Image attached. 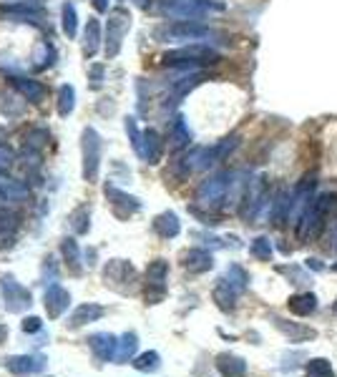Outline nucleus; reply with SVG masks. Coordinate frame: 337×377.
Listing matches in <instances>:
<instances>
[{
	"label": "nucleus",
	"instance_id": "2",
	"mask_svg": "<svg viewBox=\"0 0 337 377\" xmlns=\"http://www.w3.org/2000/svg\"><path fill=\"white\" fill-rule=\"evenodd\" d=\"M151 36L159 43H209V38L217 36L212 25L201 23V20H171L154 28Z\"/></svg>",
	"mask_w": 337,
	"mask_h": 377
},
{
	"label": "nucleus",
	"instance_id": "13",
	"mask_svg": "<svg viewBox=\"0 0 337 377\" xmlns=\"http://www.w3.org/2000/svg\"><path fill=\"white\" fill-rule=\"evenodd\" d=\"M106 199L111 201V209L119 219H129L131 214H136L138 209H141V201H138L136 196L126 194V191H121V188L113 186V184H106Z\"/></svg>",
	"mask_w": 337,
	"mask_h": 377
},
{
	"label": "nucleus",
	"instance_id": "17",
	"mask_svg": "<svg viewBox=\"0 0 337 377\" xmlns=\"http://www.w3.org/2000/svg\"><path fill=\"white\" fill-rule=\"evenodd\" d=\"M31 199V188L18 179L0 176V204H23Z\"/></svg>",
	"mask_w": 337,
	"mask_h": 377
},
{
	"label": "nucleus",
	"instance_id": "20",
	"mask_svg": "<svg viewBox=\"0 0 337 377\" xmlns=\"http://www.w3.org/2000/svg\"><path fill=\"white\" fill-rule=\"evenodd\" d=\"M272 325H275L285 337L292 339V342H310V339L317 337V332H315L313 327L302 325V322H289V320H285V317H275Z\"/></svg>",
	"mask_w": 337,
	"mask_h": 377
},
{
	"label": "nucleus",
	"instance_id": "47",
	"mask_svg": "<svg viewBox=\"0 0 337 377\" xmlns=\"http://www.w3.org/2000/svg\"><path fill=\"white\" fill-rule=\"evenodd\" d=\"M108 3H111V0H94V8L99 13H108Z\"/></svg>",
	"mask_w": 337,
	"mask_h": 377
},
{
	"label": "nucleus",
	"instance_id": "30",
	"mask_svg": "<svg viewBox=\"0 0 337 377\" xmlns=\"http://www.w3.org/2000/svg\"><path fill=\"white\" fill-rule=\"evenodd\" d=\"M138 347V337L136 332H126L119 337V345H116V355H113V362H131L134 360V352H136Z\"/></svg>",
	"mask_w": 337,
	"mask_h": 377
},
{
	"label": "nucleus",
	"instance_id": "48",
	"mask_svg": "<svg viewBox=\"0 0 337 377\" xmlns=\"http://www.w3.org/2000/svg\"><path fill=\"white\" fill-rule=\"evenodd\" d=\"M6 339H8V327H6V325H0V345H3Z\"/></svg>",
	"mask_w": 337,
	"mask_h": 377
},
{
	"label": "nucleus",
	"instance_id": "21",
	"mask_svg": "<svg viewBox=\"0 0 337 377\" xmlns=\"http://www.w3.org/2000/svg\"><path fill=\"white\" fill-rule=\"evenodd\" d=\"M192 128H189L187 119L184 116H176L171 121V128H168V144L174 151H187L189 144H192Z\"/></svg>",
	"mask_w": 337,
	"mask_h": 377
},
{
	"label": "nucleus",
	"instance_id": "28",
	"mask_svg": "<svg viewBox=\"0 0 337 377\" xmlns=\"http://www.w3.org/2000/svg\"><path fill=\"white\" fill-rule=\"evenodd\" d=\"M101 48V25L96 18H88L86 28H83V56L94 58Z\"/></svg>",
	"mask_w": 337,
	"mask_h": 377
},
{
	"label": "nucleus",
	"instance_id": "40",
	"mask_svg": "<svg viewBox=\"0 0 337 377\" xmlns=\"http://www.w3.org/2000/svg\"><path fill=\"white\" fill-rule=\"evenodd\" d=\"M305 360H310L307 357V352L305 350H297V352H285L282 355V370L285 372H289V370H294V367H300Z\"/></svg>",
	"mask_w": 337,
	"mask_h": 377
},
{
	"label": "nucleus",
	"instance_id": "51",
	"mask_svg": "<svg viewBox=\"0 0 337 377\" xmlns=\"http://www.w3.org/2000/svg\"><path fill=\"white\" fill-rule=\"evenodd\" d=\"M332 272H337V262H335V264H332Z\"/></svg>",
	"mask_w": 337,
	"mask_h": 377
},
{
	"label": "nucleus",
	"instance_id": "4",
	"mask_svg": "<svg viewBox=\"0 0 337 377\" xmlns=\"http://www.w3.org/2000/svg\"><path fill=\"white\" fill-rule=\"evenodd\" d=\"M154 10L168 20H201L204 23L209 13L224 10V3H219V0H157Z\"/></svg>",
	"mask_w": 337,
	"mask_h": 377
},
{
	"label": "nucleus",
	"instance_id": "45",
	"mask_svg": "<svg viewBox=\"0 0 337 377\" xmlns=\"http://www.w3.org/2000/svg\"><path fill=\"white\" fill-rule=\"evenodd\" d=\"M41 327H43V322H41V317H25V320L20 322V330H23L25 334L41 332Z\"/></svg>",
	"mask_w": 337,
	"mask_h": 377
},
{
	"label": "nucleus",
	"instance_id": "29",
	"mask_svg": "<svg viewBox=\"0 0 337 377\" xmlns=\"http://www.w3.org/2000/svg\"><path fill=\"white\" fill-rule=\"evenodd\" d=\"M13 86L18 88L20 94H23V98H28L31 103H41V101L45 98V88L38 81H33V78H20V75H15V78H13Z\"/></svg>",
	"mask_w": 337,
	"mask_h": 377
},
{
	"label": "nucleus",
	"instance_id": "49",
	"mask_svg": "<svg viewBox=\"0 0 337 377\" xmlns=\"http://www.w3.org/2000/svg\"><path fill=\"white\" fill-rule=\"evenodd\" d=\"M134 3H136L138 8H149V0H134Z\"/></svg>",
	"mask_w": 337,
	"mask_h": 377
},
{
	"label": "nucleus",
	"instance_id": "16",
	"mask_svg": "<svg viewBox=\"0 0 337 377\" xmlns=\"http://www.w3.org/2000/svg\"><path fill=\"white\" fill-rule=\"evenodd\" d=\"M136 156L141 158V161L146 163H159L164 156V141L162 136H159V131H154V128H146L144 136H141V146H138Z\"/></svg>",
	"mask_w": 337,
	"mask_h": 377
},
{
	"label": "nucleus",
	"instance_id": "6",
	"mask_svg": "<svg viewBox=\"0 0 337 377\" xmlns=\"http://www.w3.org/2000/svg\"><path fill=\"white\" fill-rule=\"evenodd\" d=\"M272 194H269V184L264 176H257L247 184V191L242 196V204H239V216H242L247 224L259 219V214L264 212V207H269Z\"/></svg>",
	"mask_w": 337,
	"mask_h": 377
},
{
	"label": "nucleus",
	"instance_id": "32",
	"mask_svg": "<svg viewBox=\"0 0 337 377\" xmlns=\"http://www.w3.org/2000/svg\"><path fill=\"white\" fill-rule=\"evenodd\" d=\"M224 279L227 282H229V287L231 289H237L239 295H242L244 289L250 287V272L244 269L242 264H229V267H227V272H224Z\"/></svg>",
	"mask_w": 337,
	"mask_h": 377
},
{
	"label": "nucleus",
	"instance_id": "43",
	"mask_svg": "<svg viewBox=\"0 0 337 377\" xmlns=\"http://www.w3.org/2000/svg\"><path fill=\"white\" fill-rule=\"evenodd\" d=\"M103 73H106V68H103L101 63H94V66L88 68V81H91L94 91H99V88L103 86Z\"/></svg>",
	"mask_w": 337,
	"mask_h": 377
},
{
	"label": "nucleus",
	"instance_id": "31",
	"mask_svg": "<svg viewBox=\"0 0 337 377\" xmlns=\"http://www.w3.org/2000/svg\"><path fill=\"white\" fill-rule=\"evenodd\" d=\"M33 68L38 71H45L53 66V61H56V48H53V43L50 40H41V43L33 48Z\"/></svg>",
	"mask_w": 337,
	"mask_h": 377
},
{
	"label": "nucleus",
	"instance_id": "12",
	"mask_svg": "<svg viewBox=\"0 0 337 377\" xmlns=\"http://www.w3.org/2000/svg\"><path fill=\"white\" fill-rule=\"evenodd\" d=\"M289 212H292V188L280 186L269 201V224L277 229L285 226L289 221Z\"/></svg>",
	"mask_w": 337,
	"mask_h": 377
},
{
	"label": "nucleus",
	"instance_id": "38",
	"mask_svg": "<svg viewBox=\"0 0 337 377\" xmlns=\"http://www.w3.org/2000/svg\"><path fill=\"white\" fill-rule=\"evenodd\" d=\"M305 377H335V367L330 364V360L315 357L305 364Z\"/></svg>",
	"mask_w": 337,
	"mask_h": 377
},
{
	"label": "nucleus",
	"instance_id": "35",
	"mask_svg": "<svg viewBox=\"0 0 337 377\" xmlns=\"http://www.w3.org/2000/svg\"><path fill=\"white\" fill-rule=\"evenodd\" d=\"M61 25L66 36L76 38V33H78V15H76V6L71 0H66L61 6Z\"/></svg>",
	"mask_w": 337,
	"mask_h": 377
},
{
	"label": "nucleus",
	"instance_id": "9",
	"mask_svg": "<svg viewBox=\"0 0 337 377\" xmlns=\"http://www.w3.org/2000/svg\"><path fill=\"white\" fill-rule=\"evenodd\" d=\"M103 282H106V287L126 295V292H131L134 282H136V269H134V264L126 262V259H111V262L103 267Z\"/></svg>",
	"mask_w": 337,
	"mask_h": 377
},
{
	"label": "nucleus",
	"instance_id": "39",
	"mask_svg": "<svg viewBox=\"0 0 337 377\" xmlns=\"http://www.w3.org/2000/svg\"><path fill=\"white\" fill-rule=\"evenodd\" d=\"M131 364L136 367L138 372H157L162 367V357H159V352H144V355H138V357L131 360Z\"/></svg>",
	"mask_w": 337,
	"mask_h": 377
},
{
	"label": "nucleus",
	"instance_id": "27",
	"mask_svg": "<svg viewBox=\"0 0 337 377\" xmlns=\"http://www.w3.org/2000/svg\"><path fill=\"white\" fill-rule=\"evenodd\" d=\"M15 229H18V216L8 209H0V249H10L15 244Z\"/></svg>",
	"mask_w": 337,
	"mask_h": 377
},
{
	"label": "nucleus",
	"instance_id": "46",
	"mask_svg": "<svg viewBox=\"0 0 337 377\" xmlns=\"http://www.w3.org/2000/svg\"><path fill=\"white\" fill-rule=\"evenodd\" d=\"M307 269H313V272H322V269H325V264L320 262V259L310 257V259H307Z\"/></svg>",
	"mask_w": 337,
	"mask_h": 377
},
{
	"label": "nucleus",
	"instance_id": "18",
	"mask_svg": "<svg viewBox=\"0 0 337 377\" xmlns=\"http://www.w3.org/2000/svg\"><path fill=\"white\" fill-rule=\"evenodd\" d=\"M86 342H88V347H91V352H94V357L99 360V362H108V360H113V355H116V345H119V339L108 332L91 334Z\"/></svg>",
	"mask_w": 337,
	"mask_h": 377
},
{
	"label": "nucleus",
	"instance_id": "14",
	"mask_svg": "<svg viewBox=\"0 0 337 377\" xmlns=\"http://www.w3.org/2000/svg\"><path fill=\"white\" fill-rule=\"evenodd\" d=\"M3 364H6L13 375H33V372L45 370L48 360L43 355H13V357L3 360Z\"/></svg>",
	"mask_w": 337,
	"mask_h": 377
},
{
	"label": "nucleus",
	"instance_id": "11",
	"mask_svg": "<svg viewBox=\"0 0 337 377\" xmlns=\"http://www.w3.org/2000/svg\"><path fill=\"white\" fill-rule=\"evenodd\" d=\"M0 295H3V302H6L8 312H23L25 307H31L33 304L31 292H28L20 282H15V276L13 274L0 276Z\"/></svg>",
	"mask_w": 337,
	"mask_h": 377
},
{
	"label": "nucleus",
	"instance_id": "1",
	"mask_svg": "<svg viewBox=\"0 0 337 377\" xmlns=\"http://www.w3.org/2000/svg\"><path fill=\"white\" fill-rule=\"evenodd\" d=\"M337 212V196L332 191L325 194H317L313 199V204L305 209V214L300 216V221L294 224V232L300 242H310V239H317L325 229V224L332 219V214Z\"/></svg>",
	"mask_w": 337,
	"mask_h": 377
},
{
	"label": "nucleus",
	"instance_id": "22",
	"mask_svg": "<svg viewBox=\"0 0 337 377\" xmlns=\"http://www.w3.org/2000/svg\"><path fill=\"white\" fill-rule=\"evenodd\" d=\"M217 370L222 377H244L247 375V362L234 352H222L217 357Z\"/></svg>",
	"mask_w": 337,
	"mask_h": 377
},
{
	"label": "nucleus",
	"instance_id": "19",
	"mask_svg": "<svg viewBox=\"0 0 337 377\" xmlns=\"http://www.w3.org/2000/svg\"><path fill=\"white\" fill-rule=\"evenodd\" d=\"M181 264L189 274H204L214 267V257L209 254V249H201V246H194L189 249L184 257H181Z\"/></svg>",
	"mask_w": 337,
	"mask_h": 377
},
{
	"label": "nucleus",
	"instance_id": "23",
	"mask_svg": "<svg viewBox=\"0 0 337 377\" xmlns=\"http://www.w3.org/2000/svg\"><path fill=\"white\" fill-rule=\"evenodd\" d=\"M103 314H106V309L101 307V304H96V302H88V304H81V307H78L73 314H71L69 327H71V330H78V327L88 325V322L101 320Z\"/></svg>",
	"mask_w": 337,
	"mask_h": 377
},
{
	"label": "nucleus",
	"instance_id": "26",
	"mask_svg": "<svg viewBox=\"0 0 337 377\" xmlns=\"http://www.w3.org/2000/svg\"><path fill=\"white\" fill-rule=\"evenodd\" d=\"M151 226H154V232H157L162 239H174V237H179V232H181V221L174 212H162Z\"/></svg>",
	"mask_w": 337,
	"mask_h": 377
},
{
	"label": "nucleus",
	"instance_id": "24",
	"mask_svg": "<svg viewBox=\"0 0 337 377\" xmlns=\"http://www.w3.org/2000/svg\"><path fill=\"white\" fill-rule=\"evenodd\" d=\"M287 307H289V312L297 314V317H310V314L317 312L320 300H317V295H313V292H302V295L289 297Z\"/></svg>",
	"mask_w": 337,
	"mask_h": 377
},
{
	"label": "nucleus",
	"instance_id": "3",
	"mask_svg": "<svg viewBox=\"0 0 337 377\" xmlns=\"http://www.w3.org/2000/svg\"><path fill=\"white\" fill-rule=\"evenodd\" d=\"M234 182H237V171H229V169L206 176L204 182L196 186V207L206 209V212L227 207Z\"/></svg>",
	"mask_w": 337,
	"mask_h": 377
},
{
	"label": "nucleus",
	"instance_id": "36",
	"mask_svg": "<svg viewBox=\"0 0 337 377\" xmlns=\"http://www.w3.org/2000/svg\"><path fill=\"white\" fill-rule=\"evenodd\" d=\"M69 224L76 234H88V229H91V209L76 207L69 216Z\"/></svg>",
	"mask_w": 337,
	"mask_h": 377
},
{
	"label": "nucleus",
	"instance_id": "37",
	"mask_svg": "<svg viewBox=\"0 0 337 377\" xmlns=\"http://www.w3.org/2000/svg\"><path fill=\"white\" fill-rule=\"evenodd\" d=\"M250 254L254 259H259V262H269L272 254H275V246H272L269 237H254L250 244Z\"/></svg>",
	"mask_w": 337,
	"mask_h": 377
},
{
	"label": "nucleus",
	"instance_id": "42",
	"mask_svg": "<svg viewBox=\"0 0 337 377\" xmlns=\"http://www.w3.org/2000/svg\"><path fill=\"white\" fill-rule=\"evenodd\" d=\"M126 133H129V141H131V149H134V151H138V146H141V136H144V131H138L136 119H126Z\"/></svg>",
	"mask_w": 337,
	"mask_h": 377
},
{
	"label": "nucleus",
	"instance_id": "5",
	"mask_svg": "<svg viewBox=\"0 0 337 377\" xmlns=\"http://www.w3.org/2000/svg\"><path fill=\"white\" fill-rule=\"evenodd\" d=\"M162 61L168 68H184V71H196L204 66H214L222 61V53L217 48H212L209 43H189L184 48L168 50L164 53Z\"/></svg>",
	"mask_w": 337,
	"mask_h": 377
},
{
	"label": "nucleus",
	"instance_id": "10",
	"mask_svg": "<svg viewBox=\"0 0 337 377\" xmlns=\"http://www.w3.org/2000/svg\"><path fill=\"white\" fill-rule=\"evenodd\" d=\"M166 279H168V262L166 259H154L146 267V289L144 297L149 304H159L166 297Z\"/></svg>",
	"mask_w": 337,
	"mask_h": 377
},
{
	"label": "nucleus",
	"instance_id": "15",
	"mask_svg": "<svg viewBox=\"0 0 337 377\" xmlns=\"http://www.w3.org/2000/svg\"><path fill=\"white\" fill-rule=\"evenodd\" d=\"M43 304H45V312H48L50 320H58L71 304L69 289H63L61 284H48V287H45V295H43Z\"/></svg>",
	"mask_w": 337,
	"mask_h": 377
},
{
	"label": "nucleus",
	"instance_id": "50",
	"mask_svg": "<svg viewBox=\"0 0 337 377\" xmlns=\"http://www.w3.org/2000/svg\"><path fill=\"white\" fill-rule=\"evenodd\" d=\"M332 314H335V317H337V300L332 302Z\"/></svg>",
	"mask_w": 337,
	"mask_h": 377
},
{
	"label": "nucleus",
	"instance_id": "8",
	"mask_svg": "<svg viewBox=\"0 0 337 377\" xmlns=\"http://www.w3.org/2000/svg\"><path fill=\"white\" fill-rule=\"evenodd\" d=\"M101 151H103V141H101L99 131L86 126L81 133V154H83V179L88 184H94L99 179L101 169Z\"/></svg>",
	"mask_w": 337,
	"mask_h": 377
},
{
	"label": "nucleus",
	"instance_id": "41",
	"mask_svg": "<svg viewBox=\"0 0 337 377\" xmlns=\"http://www.w3.org/2000/svg\"><path fill=\"white\" fill-rule=\"evenodd\" d=\"M280 274H287L292 279V284H310V274L300 267H277Z\"/></svg>",
	"mask_w": 337,
	"mask_h": 377
},
{
	"label": "nucleus",
	"instance_id": "25",
	"mask_svg": "<svg viewBox=\"0 0 337 377\" xmlns=\"http://www.w3.org/2000/svg\"><path fill=\"white\" fill-rule=\"evenodd\" d=\"M212 297H214V302H217V307L222 309V312H234V307H237L239 292H237V289H231L229 282H227L224 276H222V279L217 282V287H214Z\"/></svg>",
	"mask_w": 337,
	"mask_h": 377
},
{
	"label": "nucleus",
	"instance_id": "34",
	"mask_svg": "<svg viewBox=\"0 0 337 377\" xmlns=\"http://www.w3.org/2000/svg\"><path fill=\"white\" fill-rule=\"evenodd\" d=\"M61 251H63V259L69 262L71 272L73 274H81V251H78V244H76V239L66 237L61 242Z\"/></svg>",
	"mask_w": 337,
	"mask_h": 377
},
{
	"label": "nucleus",
	"instance_id": "33",
	"mask_svg": "<svg viewBox=\"0 0 337 377\" xmlns=\"http://www.w3.org/2000/svg\"><path fill=\"white\" fill-rule=\"evenodd\" d=\"M73 108H76V88L71 83H63L58 88V116L69 119L71 113H73Z\"/></svg>",
	"mask_w": 337,
	"mask_h": 377
},
{
	"label": "nucleus",
	"instance_id": "44",
	"mask_svg": "<svg viewBox=\"0 0 337 377\" xmlns=\"http://www.w3.org/2000/svg\"><path fill=\"white\" fill-rule=\"evenodd\" d=\"M56 279H58V267H56V262L53 259H45V264H43V282L45 284H56Z\"/></svg>",
	"mask_w": 337,
	"mask_h": 377
},
{
	"label": "nucleus",
	"instance_id": "7",
	"mask_svg": "<svg viewBox=\"0 0 337 377\" xmlns=\"http://www.w3.org/2000/svg\"><path fill=\"white\" fill-rule=\"evenodd\" d=\"M131 28V13L126 10L124 6L108 10L106 20V58H116L121 53V45H124V38Z\"/></svg>",
	"mask_w": 337,
	"mask_h": 377
}]
</instances>
